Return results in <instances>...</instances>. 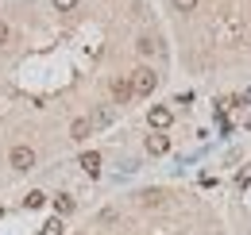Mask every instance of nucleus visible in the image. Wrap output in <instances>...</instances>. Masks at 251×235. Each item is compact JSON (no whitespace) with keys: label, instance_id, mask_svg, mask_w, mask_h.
<instances>
[{"label":"nucleus","instance_id":"obj_1","mask_svg":"<svg viewBox=\"0 0 251 235\" xmlns=\"http://www.w3.org/2000/svg\"><path fill=\"white\" fill-rule=\"evenodd\" d=\"M155 85H158V77H155V70H135L131 73V96H151L155 93Z\"/></svg>","mask_w":251,"mask_h":235},{"label":"nucleus","instance_id":"obj_2","mask_svg":"<svg viewBox=\"0 0 251 235\" xmlns=\"http://www.w3.org/2000/svg\"><path fill=\"white\" fill-rule=\"evenodd\" d=\"M8 162H12L16 170H31V166H35V150H31V147H12Z\"/></svg>","mask_w":251,"mask_h":235},{"label":"nucleus","instance_id":"obj_3","mask_svg":"<svg viewBox=\"0 0 251 235\" xmlns=\"http://www.w3.org/2000/svg\"><path fill=\"white\" fill-rule=\"evenodd\" d=\"M170 108H166V104H155V108H151V112H147V123H151V127H155V131H162V127H170Z\"/></svg>","mask_w":251,"mask_h":235},{"label":"nucleus","instance_id":"obj_4","mask_svg":"<svg viewBox=\"0 0 251 235\" xmlns=\"http://www.w3.org/2000/svg\"><path fill=\"white\" fill-rule=\"evenodd\" d=\"M77 166H81L89 177H97V174H100V154H97V150H85V154L77 158Z\"/></svg>","mask_w":251,"mask_h":235},{"label":"nucleus","instance_id":"obj_5","mask_svg":"<svg viewBox=\"0 0 251 235\" xmlns=\"http://www.w3.org/2000/svg\"><path fill=\"white\" fill-rule=\"evenodd\" d=\"M89 131H93V123H89V119H85V116H77V119H74V123H70V139H85Z\"/></svg>","mask_w":251,"mask_h":235},{"label":"nucleus","instance_id":"obj_6","mask_svg":"<svg viewBox=\"0 0 251 235\" xmlns=\"http://www.w3.org/2000/svg\"><path fill=\"white\" fill-rule=\"evenodd\" d=\"M166 150H170L166 135H147V154H166Z\"/></svg>","mask_w":251,"mask_h":235},{"label":"nucleus","instance_id":"obj_7","mask_svg":"<svg viewBox=\"0 0 251 235\" xmlns=\"http://www.w3.org/2000/svg\"><path fill=\"white\" fill-rule=\"evenodd\" d=\"M112 96H116V104H124V100H131V81H124V77H120V81L112 85Z\"/></svg>","mask_w":251,"mask_h":235},{"label":"nucleus","instance_id":"obj_8","mask_svg":"<svg viewBox=\"0 0 251 235\" xmlns=\"http://www.w3.org/2000/svg\"><path fill=\"white\" fill-rule=\"evenodd\" d=\"M54 208H58V216H70V212H74V197H66V193H58V197H54Z\"/></svg>","mask_w":251,"mask_h":235},{"label":"nucleus","instance_id":"obj_9","mask_svg":"<svg viewBox=\"0 0 251 235\" xmlns=\"http://www.w3.org/2000/svg\"><path fill=\"white\" fill-rule=\"evenodd\" d=\"M24 205H27V208H43V205H47V193H43V189H31Z\"/></svg>","mask_w":251,"mask_h":235},{"label":"nucleus","instance_id":"obj_10","mask_svg":"<svg viewBox=\"0 0 251 235\" xmlns=\"http://www.w3.org/2000/svg\"><path fill=\"white\" fill-rule=\"evenodd\" d=\"M39 235H62V220L54 216V220H47L43 228H39Z\"/></svg>","mask_w":251,"mask_h":235},{"label":"nucleus","instance_id":"obj_11","mask_svg":"<svg viewBox=\"0 0 251 235\" xmlns=\"http://www.w3.org/2000/svg\"><path fill=\"white\" fill-rule=\"evenodd\" d=\"M108 119H112V112H108V108H97L89 123H93V127H108Z\"/></svg>","mask_w":251,"mask_h":235},{"label":"nucleus","instance_id":"obj_12","mask_svg":"<svg viewBox=\"0 0 251 235\" xmlns=\"http://www.w3.org/2000/svg\"><path fill=\"white\" fill-rule=\"evenodd\" d=\"M143 205H147V208L162 205V193H158V189H147V193H143Z\"/></svg>","mask_w":251,"mask_h":235},{"label":"nucleus","instance_id":"obj_13","mask_svg":"<svg viewBox=\"0 0 251 235\" xmlns=\"http://www.w3.org/2000/svg\"><path fill=\"white\" fill-rule=\"evenodd\" d=\"M174 8H178V12H193V8H197V0H174Z\"/></svg>","mask_w":251,"mask_h":235},{"label":"nucleus","instance_id":"obj_14","mask_svg":"<svg viewBox=\"0 0 251 235\" xmlns=\"http://www.w3.org/2000/svg\"><path fill=\"white\" fill-rule=\"evenodd\" d=\"M155 50V39H139V54H151Z\"/></svg>","mask_w":251,"mask_h":235},{"label":"nucleus","instance_id":"obj_15","mask_svg":"<svg viewBox=\"0 0 251 235\" xmlns=\"http://www.w3.org/2000/svg\"><path fill=\"white\" fill-rule=\"evenodd\" d=\"M54 8H58V12H70V8H77V0H54Z\"/></svg>","mask_w":251,"mask_h":235},{"label":"nucleus","instance_id":"obj_16","mask_svg":"<svg viewBox=\"0 0 251 235\" xmlns=\"http://www.w3.org/2000/svg\"><path fill=\"white\" fill-rule=\"evenodd\" d=\"M8 39H12V27H8V24H4V20H0V47H4V43H8Z\"/></svg>","mask_w":251,"mask_h":235}]
</instances>
